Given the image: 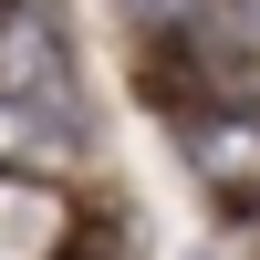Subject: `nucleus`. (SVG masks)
<instances>
[{"label": "nucleus", "mask_w": 260, "mask_h": 260, "mask_svg": "<svg viewBox=\"0 0 260 260\" xmlns=\"http://www.w3.org/2000/svg\"><path fill=\"white\" fill-rule=\"evenodd\" d=\"M0 104H21V115H42L52 136L83 146V83H73L42 11H0Z\"/></svg>", "instance_id": "nucleus-1"}, {"label": "nucleus", "mask_w": 260, "mask_h": 260, "mask_svg": "<svg viewBox=\"0 0 260 260\" xmlns=\"http://www.w3.org/2000/svg\"><path fill=\"white\" fill-rule=\"evenodd\" d=\"M177 146H187V167H198V187L219 208H260V115L198 104V115H177Z\"/></svg>", "instance_id": "nucleus-2"}, {"label": "nucleus", "mask_w": 260, "mask_h": 260, "mask_svg": "<svg viewBox=\"0 0 260 260\" xmlns=\"http://www.w3.org/2000/svg\"><path fill=\"white\" fill-rule=\"evenodd\" d=\"M136 31H156V42H187V31H208V0H115Z\"/></svg>", "instance_id": "nucleus-3"}]
</instances>
